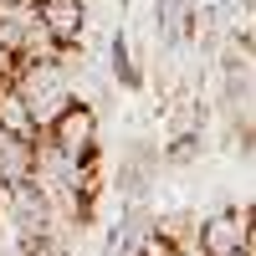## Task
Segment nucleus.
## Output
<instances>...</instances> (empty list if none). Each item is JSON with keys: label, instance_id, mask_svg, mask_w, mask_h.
<instances>
[{"label": "nucleus", "instance_id": "1", "mask_svg": "<svg viewBox=\"0 0 256 256\" xmlns=\"http://www.w3.org/2000/svg\"><path fill=\"white\" fill-rule=\"evenodd\" d=\"M236 246L256 251V216H251V205H220V210H210V216L195 220V241H190L195 256H226Z\"/></svg>", "mask_w": 256, "mask_h": 256}, {"label": "nucleus", "instance_id": "2", "mask_svg": "<svg viewBox=\"0 0 256 256\" xmlns=\"http://www.w3.org/2000/svg\"><path fill=\"white\" fill-rule=\"evenodd\" d=\"M0 220L16 230V241H31V236H41V230H56V210H52V195L36 180H20V184L0 190Z\"/></svg>", "mask_w": 256, "mask_h": 256}, {"label": "nucleus", "instance_id": "3", "mask_svg": "<svg viewBox=\"0 0 256 256\" xmlns=\"http://www.w3.org/2000/svg\"><path fill=\"white\" fill-rule=\"evenodd\" d=\"M41 138H46V144H56L62 154H72V159H102L98 108H92V102H82V98H72L67 108H62L46 128H41Z\"/></svg>", "mask_w": 256, "mask_h": 256}, {"label": "nucleus", "instance_id": "4", "mask_svg": "<svg viewBox=\"0 0 256 256\" xmlns=\"http://www.w3.org/2000/svg\"><path fill=\"white\" fill-rule=\"evenodd\" d=\"M26 10L41 26L52 52H77L82 36H88V6H82V0H31Z\"/></svg>", "mask_w": 256, "mask_h": 256}, {"label": "nucleus", "instance_id": "5", "mask_svg": "<svg viewBox=\"0 0 256 256\" xmlns=\"http://www.w3.org/2000/svg\"><path fill=\"white\" fill-rule=\"evenodd\" d=\"M36 174V138H20V134H0V190L20 184Z\"/></svg>", "mask_w": 256, "mask_h": 256}, {"label": "nucleus", "instance_id": "6", "mask_svg": "<svg viewBox=\"0 0 256 256\" xmlns=\"http://www.w3.org/2000/svg\"><path fill=\"white\" fill-rule=\"evenodd\" d=\"M148 230H154V236L169 246V251H190V241H195V216H190L184 205H169V210H159L154 220H148Z\"/></svg>", "mask_w": 256, "mask_h": 256}, {"label": "nucleus", "instance_id": "7", "mask_svg": "<svg viewBox=\"0 0 256 256\" xmlns=\"http://www.w3.org/2000/svg\"><path fill=\"white\" fill-rule=\"evenodd\" d=\"M108 67H113V82H118L123 92H138V88H144V67L134 62V46H128L123 31L108 41Z\"/></svg>", "mask_w": 256, "mask_h": 256}, {"label": "nucleus", "instance_id": "8", "mask_svg": "<svg viewBox=\"0 0 256 256\" xmlns=\"http://www.w3.org/2000/svg\"><path fill=\"white\" fill-rule=\"evenodd\" d=\"M16 256H72V241L56 230H41L31 241H16Z\"/></svg>", "mask_w": 256, "mask_h": 256}, {"label": "nucleus", "instance_id": "9", "mask_svg": "<svg viewBox=\"0 0 256 256\" xmlns=\"http://www.w3.org/2000/svg\"><path fill=\"white\" fill-rule=\"evenodd\" d=\"M200 159V134H195V128H184V134H174V138H169L164 144V164H195Z\"/></svg>", "mask_w": 256, "mask_h": 256}, {"label": "nucleus", "instance_id": "10", "mask_svg": "<svg viewBox=\"0 0 256 256\" xmlns=\"http://www.w3.org/2000/svg\"><path fill=\"white\" fill-rule=\"evenodd\" d=\"M226 256H256V251L251 246H236V251H226Z\"/></svg>", "mask_w": 256, "mask_h": 256}]
</instances>
